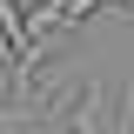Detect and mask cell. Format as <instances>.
Returning a JSON list of instances; mask_svg holds the SVG:
<instances>
[{"label": "cell", "instance_id": "cell-1", "mask_svg": "<svg viewBox=\"0 0 134 134\" xmlns=\"http://www.w3.org/2000/svg\"><path fill=\"white\" fill-rule=\"evenodd\" d=\"M60 114L54 100L27 94V100H0V134H47V121Z\"/></svg>", "mask_w": 134, "mask_h": 134}, {"label": "cell", "instance_id": "cell-2", "mask_svg": "<svg viewBox=\"0 0 134 134\" xmlns=\"http://www.w3.org/2000/svg\"><path fill=\"white\" fill-rule=\"evenodd\" d=\"M67 127H74V134H107V127H114V121L100 114V81L87 87V94L74 100V107H67Z\"/></svg>", "mask_w": 134, "mask_h": 134}, {"label": "cell", "instance_id": "cell-3", "mask_svg": "<svg viewBox=\"0 0 134 134\" xmlns=\"http://www.w3.org/2000/svg\"><path fill=\"white\" fill-rule=\"evenodd\" d=\"M107 134H134V87H127V100H121V121H114Z\"/></svg>", "mask_w": 134, "mask_h": 134}, {"label": "cell", "instance_id": "cell-4", "mask_svg": "<svg viewBox=\"0 0 134 134\" xmlns=\"http://www.w3.org/2000/svg\"><path fill=\"white\" fill-rule=\"evenodd\" d=\"M0 74H14V47H7V40H0Z\"/></svg>", "mask_w": 134, "mask_h": 134}, {"label": "cell", "instance_id": "cell-5", "mask_svg": "<svg viewBox=\"0 0 134 134\" xmlns=\"http://www.w3.org/2000/svg\"><path fill=\"white\" fill-rule=\"evenodd\" d=\"M107 7H121V14H134V0H107Z\"/></svg>", "mask_w": 134, "mask_h": 134}]
</instances>
